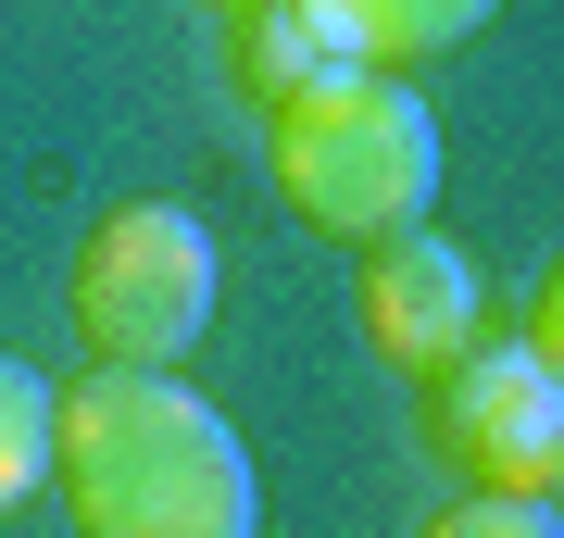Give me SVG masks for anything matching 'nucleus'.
<instances>
[{"label": "nucleus", "instance_id": "obj_3", "mask_svg": "<svg viewBox=\"0 0 564 538\" xmlns=\"http://www.w3.org/2000/svg\"><path fill=\"white\" fill-rule=\"evenodd\" d=\"M76 326L101 363H139V376H176L214 326V226L188 200H126V213L88 226L76 251Z\"/></svg>", "mask_w": 564, "mask_h": 538}, {"label": "nucleus", "instance_id": "obj_4", "mask_svg": "<svg viewBox=\"0 0 564 538\" xmlns=\"http://www.w3.org/2000/svg\"><path fill=\"white\" fill-rule=\"evenodd\" d=\"M426 439L464 476H489V488H552L564 476V376H552V351L540 339L452 351L426 376Z\"/></svg>", "mask_w": 564, "mask_h": 538}, {"label": "nucleus", "instance_id": "obj_6", "mask_svg": "<svg viewBox=\"0 0 564 538\" xmlns=\"http://www.w3.org/2000/svg\"><path fill=\"white\" fill-rule=\"evenodd\" d=\"M302 13L339 63H426V51H464L502 0H302Z\"/></svg>", "mask_w": 564, "mask_h": 538}, {"label": "nucleus", "instance_id": "obj_7", "mask_svg": "<svg viewBox=\"0 0 564 538\" xmlns=\"http://www.w3.org/2000/svg\"><path fill=\"white\" fill-rule=\"evenodd\" d=\"M51 488V376L25 351H0V514Z\"/></svg>", "mask_w": 564, "mask_h": 538}, {"label": "nucleus", "instance_id": "obj_8", "mask_svg": "<svg viewBox=\"0 0 564 538\" xmlns=\"http://www.w3.org/2000/svg\"><path fill=\"white\" fill-rule=\"evenodd\" d=\"M326 63H339V51L314 39V13H302V0H263V13H251V39H239V76H251V100H289L302 76H326Z\"/></svg>", "mask_w": 564, "mask_h": 538}, {"label": "nucleus", "instance_id": "obj_2", "mask_svg": "<svg viewBox=\"0 0 564 538\" xmlns=\"http://www.w3.org/2000/svg\"><path fill=\"white\" fill-rule=\"evenodd\" d=\"M263 151H276L289 213L351 251L389 226H426V200H440V113L389 63H326L289 100H263Z\"/></svg>", "mask_w": 564, "mask_h": 538}, {"label": "nucleus", "instance_id": "obj_1", "mask_svg": "<svg viewBox=\"0 0 564 538\" xmlns=\"http://www.w3.org/2000/svg\"><path fill=\"white\" fill-rule=\"evenodd\" d=\"M51 476L76 501V538H263V476L188 376H76L51 400Z\"/></svg>", "mask_w": 564, "mask_h": 538}, {"label": "nucleus", "instance_id": "obj_10", "mask_svg": "<svg viewBox=\"0 0 564 538\" xmlns=\"http://www.w3.org/2000/svg\"><path fill=\"white\" fill-rule=\"evenodd\" d=\"M214 13H263V0H214Z\"/></svg>", "mask_w": 564, "mask_h": 538}, {"label": "nucleus", "instance_id": "obj_5", "mask_svg": "<svg viewBox=\"0 0 564 538\" xmlns=\"http://www.w3.org/2000/svg\"><path fill=\"white\" fill-rule=\"evenodd\" d=\"M477 326H489V276L464 239H426V226L364 239V339L402 376H440L452 351H477Z\"/></svg>", "mask_w": 564, "mask_h": 538}, {"label": "nucleus", "instance_id": "obj_9", "mask_svg": "<svg viewBox=\"0 0 564 538\" xmlns=\"http://www.w3.org/2000/svg\"><path fill=\"white\" fill-rule=\"evenodd\" d=\"M414 538H564V514H552V488H477L452 514H426Z\"/></svg>", "mask_w": 564, "mask_h": 538}]
</instances>
